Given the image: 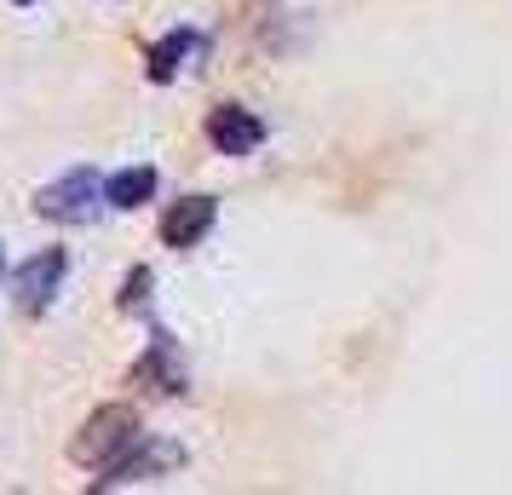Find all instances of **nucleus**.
<instances>
[{
	"mask_svg": "<svg viewBox=\"0 0 512 495\" xmlns=\"http://www.w3.org/2000/svg\"><path fill=\"white\" fill-rule=\"evenodd\" d=\"M133 444H139V415L127 403H104L98 415H87L70 455L81 467H121V455H133Z\"/></svg>",
	"mask_w": 512,
	"mask_h": 495,
	"instance_id": "1",
	"label": "nucleus"
},
{
	"mask_svg": "<svg viewBox=\"0 0 512 495\" xmlns=\"http://www.w3.org/2000/svg\"><path fill=\"white\" fill-rule=\"evenodd\" d=\"M35 208L47 213V219H58V225H87V219H98V213L110 208V185L98 179L93 167H70L64 179H52L35 196Z\"/></svg>",
	"mask_w": 512,
	"mask_h": 495,
	"instance_id": "2",
	"label": "nucleus"
},
{
	"mask_svg": "<svg viewBox=\"0 0 512 495\" xmlns=\"http://www.w3.org/2000/svg\"><path fill=\"white\" fill-rule=\"evenodd\" d=\"M208 139L225 150V156H248V150H259V139H265V121L254 116V110H242V104H219L208 116Z\"/></svg>",
	"mask_w": 512,
	"mask_h": 495,
	"instance_id": "3",
	"label": "nucleus"
},
{
	"mask_svg": "<svg viewBox=\"0 0 512 495\" xmlns=\"http://www.w3.org/2000/svg\"><path fill=\"white\" fill-rule=\"evenodd\" d=\"M58 277H64V254H58V248L35 254V260L12 277V288H18V306H24V311H47L52 294H58Z\"/></svg>",
	"mask_w": 512,
	"mask_h": 495,
	"instance_id": "4",
	"label": "nucleus"
},
{
	"mask_svg": "<svg viewBox=\"0 0 512 495\" xmlns=\"http://www.w3.org/2000/svg\"><path fill=\"white\" fill-rule=\"evenodd\" d=\"M213 231V196H185L162 213V242L167 248H190Z\"/></svg>",
	"mask_w": 512,
	"mask_h": 495,
	"instance_id": "5",
	"label": "nucleus"
},
{
	"mask_svg": "<svg viewBox=\"0 0 512 495\" xmlns=\"http://www.w3.org/2000/svg\"><path fill=\"white\" fill-rule=\"evenodd\" d=\"M196 52H202V35H196V29H173L162 47L150 52V81H173Z\"/></svg>",
	"mask_w": 512,
	"mask_h": 495,
	"instance_id": "6",
	"label": "nucleus"
},
{
	"mask_svg": "<svg viewBox=\"0 0 512 495\" xmlns=\"http://www.w3.org/2000/svg\"><path fill=\"white\" fill-rule=\"evenodd\" d=\"M156 196V167H127L110 179V208H144Z\"/></svg>",
	"mask_w": 512,
	"mask_h": 495,
	"instance_id": "7",
	"label": "nucleus"
},
{
	"mask_svg": "<svg viewBox=\"0 0 512 495\" xmlns=\"http://www.w3.org/2000/svg\"><path fill=\"white\" fill-rule=\"evenodd\" d=\"M18 6H29V0H18Z\"/></svg>",
	"mask_w": 512,
	"mask_h": 495,
	"instance_id": "8",
	"label": "nucleus"
}]
</instances>
